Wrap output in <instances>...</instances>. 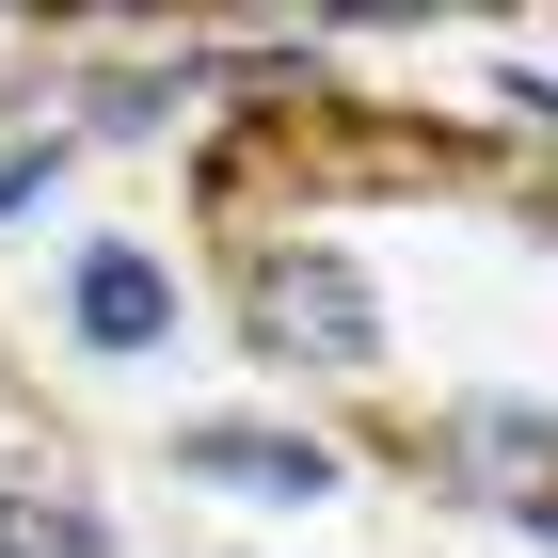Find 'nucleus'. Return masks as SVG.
Masks as SVG:
<instances>
[{
  "label": "nucleus",
  "mask_w": 558,
  "mask_h": 558,
  "mask_svg": "<svg viewBox=\"0 0 558 558\" xmlns=\"http://www.w3.org/2000/svg\"><path fill=\"white\" fill-rule=\"evenodd\" d=\"M271 351H319V367H367V351H384V319H367V288H351L336 256H288V271H271Z\"/></svg>",
  "instance_id": "obj_1"
},
{
  "label": "nucleus",
  "mask_w": 558,
  "mask_h": 558,
  "mask_svg": "<svg viewBox=\"0 0 558 558\" xmlns=\"http://www.w3.org/2000/svg\"><path fill=\"white\" fill-rule=\"evenodd\" d=\"M175 463L223 478V495H319V478H336L303 430H175Z\"/></svg>",
  "instance_id": "obj_2"
},
{
  "label": "nucleus",
  "mask_w": 558,
  "mask_h": 558,
  "mask_svg": "<svg viewBox=\"0 0 558 558\" xmlns=\"http://www.w3.org/2000/svg\"><path fill=\"white\" fill-rule=\"evenodd\" d=\"M160 319H175V303H160L144 256H81V336H96V351H144Z\"/></svg>",
  "instance_id": "obj_3"
},
{
  "label": "nucleus",
  "mask_w": 558,
  "mask_h": 558,
  "mask_svg": "<svg viewBox=\"0 0 558 558\" xmlns=\"http://www.w3.org/2000/svg\"><path fill=\"white\" fill-rule=\"evenodd\" d=\"M0 558H112L81 495H0Z\"/></svg>",
  "instance_id": "obj_4"
}]
</instances>
